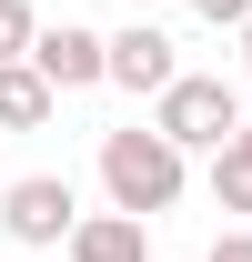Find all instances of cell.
<instances>
[{"instance_id":"ba28073f","label":"cell","mask_w":252,"mask_h":262,"mask_svg":"<svg viewBox=\"0 0 252 262\" xmlns=\"http://www.w3.org/2000/svg\"><path fill=\"white\" fill-rule=\"evenodd\" d=\"M212 202L252 222V121H242V131H232V141L212 151Z\"/></svg>"},{"instance_id":"3957f363","label":"cell","mask_w":252,"mask_h":262,"mask_svg":"<svg viewBox=\"0 0 252 262\" xmlns=\"http://www.w3.org/2000/svg\"><path fill=\"white\" fill-rule=\"evenodd\" d=\"M0 232H10L20 252H71V232H81L71 182H61V171H20V182L0 192Z\"/></svg>"},{"instance_id":"7a4b0ae2","label":"cell","mask_w":252,"mask_h":262,"mask_svg":"<svg viewBox=\"0 0 252 262\" xmlns=\"http://www.w3.org/2000/svg\"><path fill=\"white\" fill-rule=\"evenodd\" d=\"M152 131L182 141V151H222V141L242 131V91H232L222 71H182V81L152 101Z\"/></svg>"},{"instance_id":"6da1fadb","label":"cell","mask_w":252,"mask_h":262,"mask_svg":"<svg viewBox=\"0 0 252 262\" xmlns=\"http://www.w3.org/2000/svg\"><path fill=\"white\" fill-rule=\"evenodd\" d=\"M192 182V151L182 141H161L152 121L131 131H101V192H111V212H131V222H152V212H172Z\"/></svg>"},{"instance_id":"5b68a950","label":"cell","mask_w":252,"mask_h":262,"mask_svg":"<svg viewBox=\"0 0 252 262\" xmlns=\"http://www.w3.org/2000/svg\"><path fill=\"white\" fill-rule=\"evenodd\" d=\"M172 81H182V61H172V40H161L152 20L111 31V91H131V101H161Z\"/></svg>"},{"instance_id":"4fadbf2b","label":"cell","mask_w":252,"mask_h":262,"mask_svg":"<svg viewBox=\"0 0 252 262\" xmlns=\"http://www.w3.org/2000/svg\"><path fill=\"white\" fill-rule=\"evenodd\" d=\"M131 10H161V0H131Z\"/></svg>"},{"instance_id":"277c9868","label":"cell","mask_w":252,"mask_h":262,"mask_svg":"<svg viewBox=\"0 0 252 262\" xmlns=\"http://www.w3.org/2000/svg\"><path fill=\"white\" fill-rule=\"evenodd\" d=\"M31 71L51 81V91H91V81H111V31H81V20H51L31 51Z\"/></svg>"},{"instance_id":"7c38bea8","label":"cell","mask_w":252,"mask_h":262,"mask_svg":"<svg viewBox=\"0 0 252 262\" xmlns=\"http://www.w3.org/2000/svg\"><path fill=\"white\" fill-rule=\"evenodd\" d=\"M242 71H252V31H242Z\"/></svg>"},{"instance_id":"9c48e42d","label":"cell","mask_w":252,"mask_h":262,"mask_svg":"<svg viewBox=\"0 0 252 262\" xmlns=\"http://www.w3.org/2000/svg\"><path fill=\"white\" fill-rule=\"evenodd\" d=\"M40 51V10L31 0H0V61H31Z\"/></svg>"},{"instance_id":"8fae6325","label":"cell","mask_w":252,"mask_h":262,"mask_svg":"<svg viewBox=\"0 0 252 262\" xmlns=\"http://www.w3.org/2000/svg\"><path fill=\"white\" fill-rule=\"evenodd\" d=\"M202 262H252V222H232V232H222V242H212Z\"/></svg>"},{"instance_id":"8992f818","label":"cell","mask_w":252,"mask_h":262,"mask_svg":"<svg viewBox=\"0 0 252 262\" xmlns=\"http://www.w3.org/2000/svg\"><path fill=\"white\" fill-rule=\"evenodd\" d=\"M61 262H152V222H131V212H81Z\"/></svg>"},{"instance_id":"52a82bcc","label":"cell","mask_w":252,"mask_h":262,"mask_svg":"<svg viewBox=\"0 0 252 262\" xmlns=\"http://www.w3.org/2000/svg\"><path fill=\"white\" fill-rule=\"evenodd\" d=\"M51 111H61V91H51L31 61H0V131H40Z\"/></svg>"},{"instance_id":"30bf717a","label":"cell","mask_w":252,"mask_h":262,"mask_svg":"<svg viewBox=\"0 0 252 262\" xmlns=\"http://www.w3.org/2000/svg\"><path fill=\"white\" fill-rule=\"evenodd\" d=\"M192 10H202L212 31H252V0H192Z\"/></svg>"}]
</instances>
